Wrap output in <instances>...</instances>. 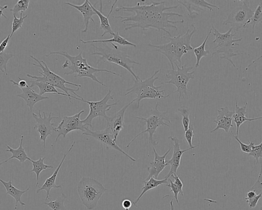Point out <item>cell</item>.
<instances>
[{"instance_id": "36", "label": "cell", "mask_w": 262, "mask_h": 210, "mask_svg": "<svg viewBox=\"0 0 262 210\" xmlns=\"http://www.w3.org/2000/svg\"><path fill=\"white\" fill-rule=\"evenodd\" d=\"M23 12H20L19 18H17L14 14H13V19L11 25V33L10 34L11 37L13 34L19 29L22 28L24 19L28 16L27 15L23 16Z\"/></svg>"}, {"instance_id": "21", "label": "cell", "mask_w": 262, "mask_h": 210, "mask_svg": "<svg viewBox=\"0 0 262 210\" xmlns=\"http://www.w3.org/2000/svg\"><path fill=\"white\" fill-rule=\"evenodd\" d=\"M75 143V141H74L67 152L66 154L63 155V158L61 159L60 163L59 164L57 167L54 171L52 175L48 177L45 180V182L41 185V186L36 190V193L38 194L41 191H45L46 192V200L49 199L50 191L52 188H62V186L60 185H57L56 184V180L59 172V170L60 169L61 165H62L64 160L66 159V157L68 155V154L72 150L73 147L74 146Z\"/></svg>"}, {"instance_id": "26", "label": "cell", "mask_w": 262, "mask_h": 210, "mask_svg": "<svg viewBox=\"0 0 262 210\" xmlns=\"http://www.w3.org/2000/svg\"><path fill=\"white\" fill-rule=\"evenodd\" d=\"M118 1V0L115 1L114 3H113V4L112 5V6L111 8L110 11L107 16H104L102 13V10H101L102 9H101L100 11L97 10L89 1L90 5L92 7L94 11L96 13V14L98 16V17L99 18L100 23V28L103 31V33L101 35L102 37L104 36V35H105L107 33H108L112 35H113V34L115 33L113 31V30L111 27L110 24L109 23L108 17H110V15L111 14V13L113 10L114 6L117 3Z\"/></svg>"}, {"instance_id": "14", "label": "cell", "mask_w": 262, "mask_h": 210, "mask_svg": "<svg viewBox=\"0 0 262 210\" xmlns=\"http://www.w3.org/2000/svg\"><path fill=\"white\" fill-rule=\"evenodd\" d=\"M52 112H50L48 116L46 115L45 112H43V116L41 115L40 110H39L38 115L34 112L32 113L33 117L36 121V124L34 125L33 129L39 133V140L43 142V151H45V145L47 138L51 135L52 131H55V127H54V123L51 122L54 118L58 119V117L52 116Z\"/></svg>"}, {"instance_id": "23", "label": "cell", "mask_w": 262, "mask_h": 210, "mask_svg": "<svg viewBox=\"0 0 262 210\" xmlns=\"http://www.w3.org/2000/svg\"><path fill=\"white\" fill-rule=\"evenodd\" d=\"M65 4L71 6L79 11L83 17L85 28L82 30V33H86L88 31L90 20H91L94 23L95 20L92 16L96 14L92 7L89 4V1L85 0L84 2L80 5L73 4L69 2L65 3Z\"/></svg>"}, {"instance_id": "1", "label": "cell", "mask_w": 262, "mask_h": 210, "mask_svg": "<svg viewBox=\"0 0 262 210\" xmlns=\"http://www.w3.org/2000/svg\"><path fill=\"white\" fill-rule=\"evenodd\" d=\"M165 4V1H154L149 5L140 4L138 2L135 6H119L116 8V11L123 10L132 12L133 14L127 16H113V18L121 19V23L131 22V23L126 24L125 30L139 28L145 31L154 28L159 31L162 30L171 37L167 29L173 28L177 32L178 28L175 24L183 23L184 20H170L173 16L183 17V15L176 12H165L167 10L177 8L179 5L166 6Z\"/></svg>"}, {"instance_id": "3", "label": "cell", "mask_w": 262, "mask_h": 210, "mask_svg": "<svg viewBox=\"0 0 262 210\" xmlns=\"http://www.w3.org/2000/svg\"><path fill=\"white\" fill-rule=\"evenodd\" d=\"M52 55H61L70 61L71 63L70 66H69V62L68 60H66L62 66L63 69L69 68L70 70V72L64 73V75H68L76 74V75L74 76L75 77H88L103 86L105 85L97 79L96 76L95 75V73L105 72L122 77V75L120 74L112 71L106 69H98L91 66L88 63L86 59L82 57L81 52H80L76 56H72L66 51H54L51 52L50 53L46 54L45 56L48 57Z\"/></svg>"}, {"instance_id": "24", "label": "cell", "mask_w": 262, "mask_h": 210, "mask_svg": "<svg viewBox=\"0 0 262 210\" xmlns=\"http://www.w3.org/2000/svg\"><path fill=\"white\" fill-rule=\"evenodd\" d=\"M248 104L247 101L245 102L244 106L240 107L238 105L237 100L235 101V107L233 115V120L236 124V135L238 136L240 126L247 121H253L256 120L261 119L262 116L249 118L246 117V108Z\"/></svg>"}, {"instance_id": "51", "label": "cell", "mask_w": 262, "mask_h": 210, "mask_svg": "<svg viewBox=\"0 0 262 210\" xmlns=\"http://www.w3.org/2000/svg\"><path fill=\"white\" fill-rule=\"evenodd\" d=\"M262 58V55L259 57L258 58H257V59H256L255 60H253L252 63L251 64H250L248 67L246 69V70H247L249 67L250 66H251L252 64H254L256 61H257L258 60L261 59Z\"/></svg>"}, {"instance_id": "44", "label": "cell", "mask_w": 262, "mask_h": 210, "mask_svg": "<svg viewBox=\"0 0 262 210\" xmlns=\"http://www.w3.org/2000/svg\"><path fill=\"white\" fill-rule=\"evenodd\" d=\"M262 196V194L261 193L256 195L255 197L250 198V199H245L247 203L248 204L249 207L250 208H253L255 207V206L257 205V204L259 200L260 199H261Z\"/></svg>"}, {"instance_id": "7", "label": "cell", "mask_w": 262, "mask_h": 210, "mask_svg": "<svg viewBox=\"0 0 262 210\" xmlns=\"http://www.w3.org/2000/svg\"><path fill=\"white\" fill-rule=\"evenodd\" d=\"M107 189L98 180L82 177L77 186V192L82 204L87 210H93Z\"/></svg>"}, {"instance_id": "46", "label": "cell", "mask_w": 262, "mask_h": 210, "mask_svg": "<svg viewBox=\"0 0 262 210\" xmlns=\"http://www.w3.org/2000/svg\"><path fill=\"white\" fill-rule=\"evenodd\" d=\"M19 79V82H16L14 80L11 79L10 80V81L11 82V83L13 86H16L18 87H19L20 89L23 88H26L28 86V82H27L26 80L23 79H20V77H18Z\"/></svg>"}, {"instance_id": "49", "label": "cell", "mask_w": 262, "mask_h": 210, "mask_svg": "<svg viewBox=\"0 0 262 210\" xmlns=\"http://www.w3.org/2000/svg\"><path fill=\"white\" fill-rule=\"evenodd\" d=\"M256 195V193L254 191L249 190L247 193L245 199L252 198L255 197Z\"/></svg>"}, {"instance_id": "43", "label": "cell", "mask_w": 262, "mask_h": 210, "mask_svg": "<svg viewBox=\"0 0 262 210\" xmlns=\"http://www.w3.org/2000/svg\"><path fill=\"white\" fill-rule=\"evenodd\" d=\"M168 180H169V183H168V184H167L166 186L169 187L171 190L170 192H172L173 194V196H173L177 203L179 204L180 203L178 200V195L179 193H180V190L179 188L178 187V186L174 183V182H172L170 179L168 178Z\"/></svg>"}, {"instance_id": "27", "label": "cell", "mask_w": 262, "mask_h": 210, "mask_svg": "<svg viewBox=\"0 0 262 210\" xmlns=\"http://www.w3.org/2000/svg\"><path fill=\"white\" fill-rule=\"evenodd\" d=\"M23 139L24 136L21 135L19 145L18 147V148L16 149H14L9 145H7V146L8 148V149L6 150V151L11 153L12 156L8 159L1 163L0 165H2V164L6 163L8 161L14 158L18 160L19 162L22 163H24L27 160H29L30 161L31 159L28 156L27 153L25 152L24 148L22 144Z\"/></svg>"}, {"instance_id": "4", "label": "cell", "mask_w": 262, "mask_h": 210, "mask_svg": "<svg viewBox=\"0 0 262 210\" xmlns=\"http://www.w3.org/2000/svg\"><path fill=\"white\" fill-rule=\"evenodd\" d=\"M30 57L37 63L33 64L32 65L40 68L42 72L38 71V73L41 75V76L27 74V76L28 77L34 79L35 80L33 81L35 82H46L52 85L56 88L59 89L68 95L71 102H72L71 98H73V96L70 95L69 92H72L78 98H82L76 93V92L79 91V88L81 87L80 85L66 80L59 75L52 72L44 61L39 60L32 55H30Z\"/></svg>"}, {"instance_id": "33", "label": "cell", "mask_w": 262, "mask_h": 210, "mask_svg": "<svg viewBox=\"0 0 262 210\" xmlns=\"http://www.w3.org/2000/svg\"><path fill=\"white\" fill-rule=\"evenodd\" d=\"M67 198L66 195L62 193L55 200H50L49 202H45L52 210H67L64 202Z\"/></svg>"}, {"instance_id": "17", "label": "cell", "mask_w": 262, "mask_h": 210, "mask_svg": "<svg viewBox=\"0 0 262 210\" xmlns=\"http://www.w3.org/2000/svg\"><path fill=\"white\" fill-rule=\"evenodd\" d=\"M168 139H170L173 142V151L171 159L169 160H167L168 165H170V171L164 178L167 179H168L172 174H176L180 166L181 157L183 153L187 151L193 149V148H189L185 150L181 149L179 140L176 136H169L168 137Z\"/></svg>"}, {"instance_id": "20", "label": "cell", "mask_w": 262, "mask_h": 210, "mask_svg": "<svg viewBox=\"0 0 262 210\" xmlns=\"http://www.w3.org/2000/svg\"><path fill=\"white\" fill-rule=\"evenodd\" d=\"M218 115L214 122L216 123V127L210 131L211 133L219 130L223 129L226 133H228L231 127H233L232 120L234 111H230L228 107L221 108L217 110Z\"/></svg>"}, {"instance_id": "45", "label": "cell", "mask_w": 262, "mask_h": 210, "mask_svg": "<svg viewBox=\"0 0 262 210\" xmlns=\"http://www.w3.org/2000/svg\"><path fill=\"white\" fill-rule=\"evenodd\" d=\"M174 180V183L178 186L180 190V194L182 196H183V184L180 178V175H177L176 174H173L171 176Z\"/></svg>"}, {"instance_id": "11", "label": "cell", "mask_w": 262, "mask_h": 210, "mask_svg": "<svg viewBox=\"0 0 262 210\" xmlns=\"http://www.w3.org/2000/svg\"><path fill=\"white\" fill-rule=\"evenodd\" d=\"M112 90L109 89L105 96L101 100L96 101H87L83 98L73 97V98L88 103L89 106L90 111L85 119L82 120V123L85 126H89L93 128V120L97 117H102L105 119L108 116L106 112L111 110L112 106L117 105L118 101L108 104L110 100H114V97L111 94Z\"/></svg>"}, {"instance_id": "31", "label": "cell", "mask_w": 262, "mask_h": 210, "mask_svg": "<svg viewBox=\"0 0 262 210\" xmlns=\"http://www.w3.org/2000/svg\"><path fill=\"white\" fill-rule=\"evenodd\" d=\"M45 158L46 157H43V158H39L37 160H33L32 159L30 160V161L31 162L33 166V168L30 171V172H33L36 175L37 183L36 187L38 186L39 184V175L41 172L43 170L51 169L53 168V166L46 164L44 163Z\"/></svg>"}, {"instance_id": "28", "label": "cell", "mask_w": 262, "mask_h": 210, "mask_svg": "<svg viewBox=\"0 0 262 210\" xmlns=\"http://www.w3.org/2000/svg\"><path fill=\"white\" fill-rule=\"evenodd\" d=\"M167 179L158 180L154 177H151L147 180L143 181V185L142 188V191L138 197L133 202V204L137 206V203L139 202L142 196L149 190L155 188L163 184H168Z\"/></svg>"}, {"instance_id": "13", "label": "cell", "mask_w": 262, "mask_h": 210, "mask_svg": "<svg viewBox=\"0 0 262 210\" xmlns=\"http://www.w3.org/2000/svg\"><path fill=\"white\" fill-rule=\"evenodd\" d=\"M84 112V110H82L72 116H64L63 117L58 125L55 128V131L57 133V136L55 139V142L60 136L65 138L69 133L73 131L79 130L82 133L85 131L88 127L85 126L80 120V116Z\"/></svg>"}, {"instance_id": "53", "label": "cell", "mask_w": 262, "mask_h": 210, "mask_svg": "<svg viewBox=\"0 0 262 210\" xmlns=\"http://www.w3.org/2000/svg\"></svg>"}, {"instance_id": "22", "label": "cell", "mask_w": 262, "mask_h": 210, "mask_svg": "<svg viewBox=\"0 0 262 210\" xmlns=\"http://www.w3.org/2000/svg\"><path fill=\"white\" fill-rule=\"evenodd\" d=\"M22 93L16 95L24 99L26 103V106L30 109L32 113V110L34 105L39 101L49 99L48 96H43L36 93L30 86L21 89Z\"/></svg>"}, {"instance_id": "39", "label": "cell", "mask_w": 262, "mask_h": 210, "mask_svg": "<svg viewBox=\"0 0 262 210\" xmlns=\"http://www.w3.org/2000/svg\"><path fill=\"white\" fill-rule=\"evenodd\" d=\"M30 2V0H18L14 7L10 9V11H12L13 14L16 15L19 12L26 11L29 6Z\"/></svg>"}, {"instance_id": "25", "label": "cell", "mask_w": 262, "mask_h": 210, "mask_svg": "<svg viewBox=\"0 0 262 210\" xmlns=\"http://www.w3.org/2000/svg\"><path fill=\"white\" fill-rule=\"evenodd\" d=\"M0 181L4 186L6 190V194L7 195H10L15 199V209H17L18 203H19L22 206L26 205V203H25L21 201V198L24 194H25L29 190V187L24 191L18 190L13 185L11 179L8 181H5L1 179Z\"/></svg>"}, {"instance_id": "8", "label": "cell", "mask_w": 262, "mask_h": 210, "mask_svg": "<svg viewBox=\"0 0 262 210\" xmlns=\"http://www.w3.org/2000/svg\"><path fill=\"white\" fill-rule=\"evenodd\" d=\"M211 28L213 31L212 34L215 37L213 43H217V45L212 48V49H216V50L212 53L211 57L215 54H222L223 55L220 57V58L227 60L234 68H236L232 58L242 54L234 52V49L235 46L239 45L237 42L242 40V38H233L235 33H232L233 28L232 27L224 33H220L213 26H212Z\"/></svg>"}, {"instance_id": "48", "label": "cell", "mask_w": 262, "mask_h": 210, "mask_svg": "<svg viewBox=\"0 0 262 210\" xmlns=\"http://www.w3.org/2000/svg\"><path fill=\"white\" fill-rule=\"evenodd\" d=\"M132 205V202L128 199H124L122 202V206L125 210H129Z\"/></svg>"}, {"instance_id": "16", "label": "cell", "mask_w": 262, "mask_h": 210, "mask_svg": "<svg viewBox=\"0 0 262 210\" xmlns=\"http://www.w3.org/2000/svg\"><path fill=\"white\" fill-rule=\"evenodd\" d=\"M133 103L132 101L124 106L119 111L106 119V125L105 129L108 130L114 137L117 141V137L120 132L124 127V115L128 107Z\"/></svg>"}, {"instance_id": "42", "label": "cell", "mask_w": 262, "mask_h": 210, "mask_svg": "<svg viewBox=\"0 0 262 210\" xmlns=\"http://www.w3.org/2000/svg\"><path fill=\"white\" fill-rule=\"evenodd\" d=\"M194 128L193 124H191L190 126H189L188 130L185 132L184 136L186 140L187 141L189 148H195L197 146H193L192 145V138L194 137Z\"/></svg>"}, {"instance_id": "9", "label": "cell", "mask_w": 262, "mask_h": 210, "mask_svg": "<svg viewBox=\"0 0 262 210\" xmlns=\"http://www.w3.org/2000/svg\"><path fill=\"white\" fill-rule=\"evenodd\" d=\"M177 70H167L165 73L166 77L168 81L162 82L161 84H172L174 85L177 89L171 92V94L178 93L179 94L178 100L181 102V98H185L184 95H187V84L190 79H195L194 71L190 72L193 67H187L186 65H182L180 67L179 65H176Z\"/></svg>"}, {"instance_id": "41", "label": "cell", "mask_w": 262, "mask_h": 210, "mask_svg": "<svg viewBox=\"0 0 262 210\" xmlns=\"http://www.w3.org/2000/svg\"><path fill=\"white\" fill-rule=\"evenodd\" d=\"M232 137L238 142L239 144L241 150L243 152L247 153L248 154L251 152L252 146L254 144L253 142L248 141L249 144H246L242 142L236 135H234L232 132H231Z\"/></svg>"}, {"instance_id": "50", "label": "cell", "mask_w": 262, "mask_h": 210, "mask_svg": "<svg viewBox=\"0 0 262 210\" xmlns=\"http://www.w3.org/2000/svg\"><path fill=\"white\" fill-rule=\"evenodd\" d=\"M8 8V5H6L4 6H1L0 7V13L1 16H3L6 18H7L6 16L3 14V11L5 9H7Z\"/></svg>"}, {"instance_id": "38", "label": "cell", "mask_w": 262, "mask_h": 210, "mask_svg": "<svg viewBox=\"0 0 262 210\" xmlns=\"http://www.w3.org/2000/svg\"><path fill=\"white\" fill-rule=\"evenodd\" d=\"M260 172L258 175L257 179L254 184V185L251 187L249 190L254 191L257 195L261 193L262 194V162L260 164ZM261 202L260 208L259 210H262V196H261Z\"/></svg>"}, {"instance_id": "52", "label": "cell", "mask_w": 262, "mask_h": 210, "mask_svg": "<svg viewBox=\"0 0 262 210\" xmlns=\"http://www.w3.org/2000/svg\"><path fill=\"white\" fill-rule=\"evenodd\" d=\"M170 210H174L172 199L170 201Z\"/></svg>"}, {"instance_id": "6", "label": "cell", "mask_w": 262, "mask_h": 210, "mask_svg": "<svg viewBox=\"0 0 262 210\" xmlns=\"http://www.w3.org/2000/svg\"><path fill=\"white\" fill-rule=\"evenodd\" d=\"M161 70L156 71L149 77L142 80L141 79L136 80L133 79L134 85L126 90L125 96L133 93L137 95L136 98L132 101H136L137 109H139L140 101L144 99L166 98L171 94L167 95L164 93V90H161V86H155L154 82L159 78V76H156Z\"/></svg>"}, {"instance_id": "15", "label": "cell", "mask_w": 262, "mask_h": 210, "mask_svg": "<svg viewBox=\"0 0 262 210\" xmlns=\"http://www.w3.org/2000/svg\"><path fill=\"white\" fill-rule=\"evenodd\" d=\"M82 135L90 136L104 145L107 149H113L123 154L132 161L136 162V160L127 154L117 144L113 135L106 129L103 130H91L86 127L85 131Z\"/></svg>"}, {"instance_id": "19", "label": "cell", "mask_w": 262, "mask_h": 210, "mask_svg": "<svg viewBox=\"0 0 262 210\" xmlns=\"http://www.w3.org/2000/svg\"><path fill=\"white\" fill-rule=\"evenodd\" d=\"M178 3L182 5L188 11V16L193 18L195 15H198L196 10H204L203 9H208L210 12L213 11L214 8L219 9V8L214 5L210 4L205 0H176Z\"/></svg>"}, {"instance_id": "47", "label": "cell", "mask_w": 262, "mask_h": 210, "mask_svg": "<svg viewBox=\"0 0 262 210\" xmlns=\"http://www.w3.org/2000/svg\"><path fill=\"white\" fill-rule=\"evenodd\" d=\"M10 38V34H8L7 36L2 41L0 45V53L4 52L5 49L8 46Z\"/></svg>"}, {"instance_id": "35", "label": "cell", "mask_w": 262, "mask_h": 210, "mask_svg": "<svg viewBox=\"0 0 262 210\" xmlns=\"http://www.w3.org/2000/svg\"><path fill=\"white\" fill-rule=\"evenodd\" d=\"M262 22V2H260L254 11L252 17L251 19L252 24V33L254 34L255 26Z\"/></svg>"}, {"instance_id": "40", "label": "cell", "mask_w": 262, "mask_h": 210, "mask_svg": "<svg viewBox=\"0 0 262 210\" xmlns=\"http://www.w3.org/2000/svg\"><path fill=\"white\" fill-rule=\"evenodd\" d=\"M248 156L254 157L256 160V164L258 163L259 159L262 158V141L258 145L254 144L252 145L251 152L248 154Z\"/></svg>"}, {"instance_id": "5", "label": "cell", "mask_w": 262, "mask_h": 210, "mask_svg": "<svg viewBox=\"0 0 262 210\" xmlns=\"http://www.w3.org/2000/svg\"><path fill=\"white\" fill-rule=\"evenodd\" d=\"M91 45L95 49V51L92 53V55L100 56L96 65L102 61L112 62L126 69L135 79H141L133 71V65H140L141 64L134 60L126 52L119 50V48H112L106 43H102L101 47L96 46L94 44Z\"/></svg>"}, {"instance_id": "29", "label": "cell", "mask_w": 262, "mask_h": 210, "mask_svg": "<svg viewBox=\"0 0 262 210\" xmlns=\"http://www.w3.org/2000/svg\"><path fill=\"white\" fill-rule=\"evenodd\" d=\"M113 37L110 39H102V40H90V41H84L83 39H80V41H81L83 44H88V43H92L94 44L95 43H116L119 44L120 45L125 46H133L134 47H136L137 45L123 37L121 36L118 32H116L113 34Z\"/></svg>"}, {"instance_id": "32", "label": "cell", "mask_w": 262, "mask_h": 210, "mask_svg": "<svg viewBox=\"0 0 262 210\" xmlns=\"http://www.w3.org/2000/svg\"><path fill=\"white\" fill-rule=\"evenodd\" d=\"M212 30V29L211 28L202 44L199 47L194 48L193 49L194 55L196 57V63L195 64V68H198L200 66V62L201 59L203 57L208 56L209 54V50H206L205 49V46L207 40L211 33Z\"/></svg>"}, {"instance_id": "18", "label": "cell", "mask_w": 262, "mask_h": 210, "mask_svg": "<svg viewBox=\"0 0 262 210\" xmlns=\"http://www.w3.org/2000/svg\"><path fill=\"white\" fill-rule=\"evenodd\" d=\"M171 149V148H169L163 155L160 156L158 154L154 147H152L154 159L150 163V165L147 167V171L149 174L145 180H147L151 177L157 179L159 174L165 167L169 165L166 160V157Z\"/></svg>"}, {"instance_id": "10", "label": "cell", "mask_w": 262, "mask_h": 210, "mask_svg": "<svg viewBox=\"0 0 262 210\" xmlns=\"http://www.w3.org/2000/svg\"><path fill=\"white\" fill-rule=\"evenodd\" d=\"M159 103L156 102L154 109L151 110V114L147 118L143 117H136V118L144 121L146 124V128L137 135L127 144L126 148L129 146L131 143L139 136L144 133H148V143L152 146L157 145L159 142L154 138V135L156 132L157 129L162 125L170 127L168 123H171L169 117L167 115V112H161L158 110Z\"/></svg>"}, {"instance_id": "34", "label": "cell", "mask_w": 262, "mask_h": 210, "mask_svg": "<svg viewBox=\"0 0 262 210\" xmlns=\"http://www.w3.org/2000/svg\"><path fill=\"white\" fill-rule=\"evenodd\" d=\"M178 110L182 117V123L184 131V132H186L189 127V115L190 113V110L188 108V107L183 106L178 108Z\"/></svg>"}, {"instance_id": "2", "label": "cell", "mask_w": 262, "mask_h": 210, "mask_svg": "<svg viewBox=\"0 0 262 210\" xmlns=\"http://www.w3.org/2000/svg\"><path fill=\"white\" fill-rule=\"evenodd\" d=\"M193 29L190 31L188 29L183 35L179 34L174 37L163 36L161 38H165L170 40L168 43L163 45H155L151 44L148 46L154 48L157 51L165 56L169 60L171 69H174V65H181L182 57L187 53L188 51L193 49L191 46V39L196 32V28L192 25Z\"/></svg>"}, {"instance_id": "37", "label": "cell", "mask_w": 262, "mask_h": 210, "mask_svg": "<svg viewBox=\"0 0 262 210\" xmlns=\"http://www.w3.org/2000/svg\"><path fill=\"white\" fill-rule=\"evenodd\" d=\"M14 56L11 53H7L5 52L0 53V70L8 75L7 64L10 59Z\"/></svg>"}, {"instance_id": "30", "label": "cell", "mask_w": 262, "mask_h": 210, "mask_svg": "<svg viewBox=\"0 0 262 210\" xmlns=\"http://www.w3.org/2000/svg\"><path fill=\"white\" fill-rule=\"evenodd\" d=\"M28 82L31 83L30 86V87L31 88L35 86H37L39 90V94L41 95L46 93H50L65 96L69 98L67 94L58 91L55 87L49 83L43 82H35L33 80L29 81Z\"/></svg>"}, {"instance_id": "12", "label": "cell", "mask_w": 262, "mask_h": 210, "mask_svg": "<svg viewBox=\"0 0 262 210\" xmlns=\"http://www.w3.org/2000/svg\"><path fill=\"white\" fill-rule=\"evenodd\" d=\"M241 2L242 4L229 12L227 19L222 24L223 25H230L235 33L242 28L248 27L254 13V11L250 8L249 1Z\"/></svg>"}]
</instances>
